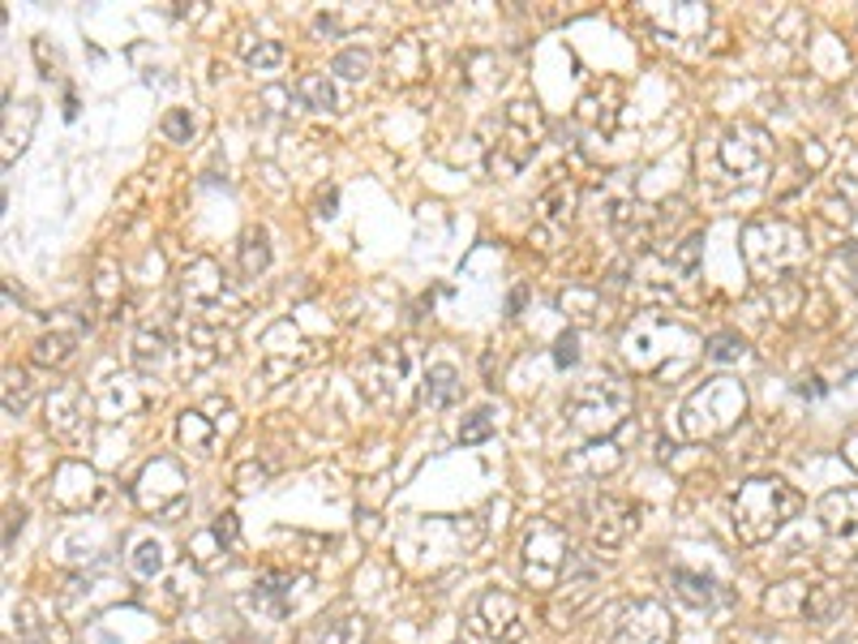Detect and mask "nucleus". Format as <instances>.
Listing matches in <instances>:
<instances>
[{"instance_id": "12", "label": "nucleus", "mask_w": 858, "mask_h": 644, "mask_svg": "<svg viewBox=\"0 0 858 644\" xmlns=\"http://www.w3.org/2000/svg\"><path fill=\"white\" fill-rule=\"evenodd\" d=\"M313 357H318V344L305 335V319H301V314L279 319L271 331L262 335V374H267L271 383H283L288 374H297V369L310 365Z\"/></svg>"}, {"instance_id": "43", "label": "nucleus", "mask_w": 858, "mask_h": 644, "mask_svg": "<svg viewBox=\"0 0 858 644\" xmlns=\"http://www.w3.org/2000/svg\"><path fill=\"white\" fill-rule=\"evenodd\" d=\"M524 297H528V288H524V283H519V288H511V297H507V314H511V319L524 310Z\"/></svg>"}, {"instance_id": "9", "label": "nucleus", "mask_w": 858, "mask_h": 644, "mask_svg": "<svg viewBox=\"0 0 858 644\" xmlns=\"http://www.w3.org/2000/svg\"><path fill=\"white\" fill-rule=\"evenodd\" d=\"M181 305H185V319H202V322H215L228 314V319H240L236 310V297H233V283L224 276V267L206 254H197L185 262L181 271Z\"/></svg>"}, {"instance_id": "11", "label": "nucleus", "mask_w": 858, "mask_h": 644, "mask_svg": "<svg viewBox=\"0 0 858 644\" xmlns=\"http://www.w3.org/2000/svg\"><path fill=\"white\" fill-rule=\"evenodd\" d=\"M133 498L147 516H159V520H172L190 507V473L176 455H155L142 477L133 485Z\"/></svg>"}, {"instance_id": "15", "label": "nucleus", "mask_w": 858, "mask_h": 644, "mask_svg": "<svg viewBox=\"0 0 858 644\" xmlns=\"http://www.w3.org/2000/svg\"><path fill=\"white\" fill-rule=\"evenodd\" d=\"M224 344H228V335H224L215 322L181 319L176 322V374H181V378L206 374L211 365L228 353Z\"/></svg>"}, {"instance_id": "29", "label": "nucleus", "mask_w": 858, "mask_h": 644, "mask_svg": "<svg viewBox=\"0 0 858 644\" xmlns=\"http://www.w3.org/2000/svg\"><path fill=\"white\" fill-rule=\"evenodd\" d=\"M669 589H674V598L687 605H696V610H708V605L717 602V580L712 576H700V571H687V567H674L669 571Z\"/></svg>"}, {"instance_id": "40", "label": "nucleus", "mask_w": 858, "mask_h": 644, "mask_svg": "<svg viewBox=\"0 0 858 644\" xmlns=\"http://www.w3.org/2000/svg\"><path fill=\"white\" fill-rule=\"evenodd\" d=\"M90 292H95V301H99V305H117V301H120V271L112 267V262H108V258L99 262Z\"/></svg>"}, {"instance_id": "46", "label": "nucleus", "mask_w": 858, "mask_h": 644, "mask_svg": "<svg viewBox=\"0 0 858 644\" xmlns=\"http://www.w3.org/2000/svg\"><path fill=\"white\" fill-rule=\"evenodd\" d=\"M798 396H812V400H816V396H824L819 378H803V383H798Z\"/></svg>"}, {"instance_id": "2", "label": "nucleus", "mask_w": 858, "mask_h": 644, "mask_svg": "<svg viewBox=\"0 0 858 644\" xmlns=\"http://www.w3.org/2000/svg\"><path fill=\"white\" fill-rule=\"evenodd\" d=\"M631 408H635L631 383L619 378L614 369H597L567 391L562 417H567V430L580 439H614L626 426Z\"/></svg>"}, {"instance_id": "26", "label": "nucleus", "mask_w": 858, "mask_h": 644, "mask_svg": "<svg viewBox=\"0 0 858 644\" xmlns=\"http://www.w3.org/2000/svg\"><path fill=\"white\" fill-rule=\"evenodd\" d=\"M365 636H369L365 614H348V619H318L301 636V644H365Z\"/></svg>"}, {"instance_id": "38", "label": "nucleus", "mask_w": 858, "mask_h": 644, "mask_svg": "<svg viewBox=\"0 0 858 644\" xmlns=\"http://www.w3.org/2000/svg\"><path fill=\"white\" fill-rule=\"evenodd\" d=\"M129 567H133V576L155 580L159 571H163V546H159L155 537H142V541L133 546V555H129Z\"/></svg>"}, {"instance_id": "27", "label": "nucleus", "mask_w": 858, "mask_h": 644, "mask_svg": "<svg viewBox=\"0 0 858 644\" xmlns=\"http://www.w3.org/2000/svg\"><path fill=\"white\" fill-rule=\"evenodd\" d=\"M460 400V369L451 362H438L426 369V383H421V404L426 408H451Z\"/></svg>"}, {"instance_id": "7", "label": "nucleus", "mask_w": 858, "mask_h": 644, "mask_svg": "<svg viewBox=\"0 0 858 644\" xmlns=\"http://www.w3.org/2000/svg\"><path fill=\"white\" fill-rule=\"evenodd\" d=\"M537 147H541V112H537V104L515 99L507 112H503L498 138H494V147H490V155H485L490 176L507 181L515 172H524L528 160L537 155Z\"/></svg>"}, {"instance_id": "17", "label": "nucleus", "mask_w": 858, "mask_h": 644, "mask_svg": "<svg viewBox=\"0 0 858 644\" xmlns=\"http://www.w3.org/2000/svg\"><path fill=\"white\" fill-rule=\"evenodd\" d=\"M236 537H240L236 512H219L206 528H197L194 537H190V564L197 571H219V567L233 559Z\"/></svg>"}, {"instance_id": "32", "label": "nucleus", "mask_w": 858, "mask_h": 644, "mask_svg": "<svg viewBox=\"0 0 858 644\" xmlns=\"http://www.w3.org/2000/svg\"><path fill=\"white\" fill-rule=\"evenodd\" d=\"M297 95H301V104L313 108V112H335L340 108V90H335V82L326 78V74H305V78L297 82Z\"/></svg>"}, {"instance_id": "44", "label": "nucleus", "mask_w": 858, "mask_h": 644, "mask_svg": "<svg viewBox=\"0 0 858 644\" xmlns=\"http://www.w3.org/2000/svg\"><path fill=\"white\" fill-rule=\"evenodd\" d=\"M841 262H846V271H850V280L858 283V245H846V254H841Z\"/></svg>"}, {"instance_id": "23", "label": "nucleus", "mask_w": 858, "mask_h": 644, "mask_svg": "<svg viewBox=\"0 0 858 644\" xmlns=\"http://www.w3.org/2000/svg\"><path fill=\"white\" fill-rule=\"evenodd\" d=\"M576 206H580V190H576L571 181H554L546 194L537 198V206H533V215H537V237L546 242V237L567 233L571 219H576Z\"/></svg>"}, {"instance_id": "42", "label": "nucleus", "mask_w": 858, "mask_h": 644, "mask_svg": "<svg viewBox=\"0 0 858 644\" xmlns=\"http://www.w3.org/2000/svg\"><path fill=\"white\" fill-rule=\"evenodd\" d=\"M554 362L562 365V369L580 362V331H562V335H558V344H554Z\"/></svg>"}, {"instance_id": "41", "label": "nucleus", "mask_w": 858, "mask_h": 644, "mask_svg": "<svg viewBox=\"0 0 858 644\" xmlns=\"http://www.w3.org/2000/svg\"><path fill=\"white\" fill-rule=\"evenodd\" d=\"M163 138L168 142H190L194 138V117H190V108H172V112H163Z\"/></svg>"}, {"instance_id": "25", "label": "nucleus", "mask_w": 858, "mask_h": 644, "mask_svg": "<svg viewBox=\"0 0 858 644\" xmlns=\"http://www.w3.org/2000/svg\"><path fill=\"white\" fill-rule=\"evenodd\" d=\"M292 589H297V576H292V571H283V567H271V571H262V576H258V584H254V598H249V602L258 605L262 614H271V619H283V614L292 610Z\"/></svg>"}, {"instance_id": "37", "label": "nucleus", "mask_w": 858, "mask_h": 644, "mask_svg": "<svg viewBox=\"0 0 858 644\" xmlns=\"http://www.w3.org/2000/svg\"><path fill=\"white\" fill-rule=\"evenodd\" d=\"M369 69H374V56H369L365 47H344V52H335V61H331V74H340V78H348V82L369 78Z\"/></svg>"}, {"instance_id": "20", "label": "nucleus", "mask_w": 858, "mask_h": 644, "mask_svg": "<svg viewBox=\"0 0 858 644\" xmlns=\"http://www.w3.org/2000/svg\"><path fill=\"white\" fill-rule=\"evenodd\" d=\"M47 426L65 443H82L86 430H90V396L82 387H56L47 396Z\"/></svg>"}, {"instance_id": "30", "label": "nucleus", "mask_w": 858, "mask_h": 644, "mask_svg": "<svg viewBox=\"0 0 858 644\" xmlns=\"http://www.w3.org/2000/svg\"><path fill=\"white\" fill-rule=\"evenodd\" d=\"M267 267H271V233H267L262 224H254V228H245V237H240V271H245L249 280H258Z\"/></svg>"}, {"instance_id": "34", "label": "nucleus", "mask_w": 858, "mask_h": 644, "mask_svg": "<svg viewBox=\"0 0 858 644\" xmlns=\"http://www.w3.org/2000/svg\"><path fill=\"white\" fill-rule=\"evenodd\" d=\"M78 331H47L35 340V362L40 365H65L78 353Z\"/></svg>"}, {"instance_id": "10", "label": "nucleus", "mask_w": 858, "mask_h": 644, "mask_svg": "<svg viewBox=\"0 0 858 644\" xmlns=\"http://www.w3.org/2000/svg\"><path fill=\"white\" fill-rule=\"evenodd\" d=\"M464 627L485 644H519L528 636L524 605H519V598L507 593V589H481V593L469 602Z\"/></svg>"}, {"instance_id": "28", "label": "nucleus", "mask_w": 858, "mask_h": 644, "mask_svg": "<svg viewBox=\"0 0 858 644\" xmlns=\"http://www.w3.org/2000/svg\"><path fill=\"white\" fill-rule=\"evenodd\" d=\"M176 439H181L185 451H194V455H211L215 451V421L202 408H185L176 417Z\"/></svg>"}, {"instance_id": "14", "label": "nucleus", "mask_w": 858, "mask_h": 644, "mask_svg": "<svg viewBox=\"0 0 858 644\" xmlns=\"http://www.w3.org/2000/svg\"><path fill=\"white\" fill-rule=\"evenodd\" d=\"M408 365H412V348L408 344H378L369 348V357L356 365V378H361V391L374 404H395L404 396V383H408Z\"/></svg>"}, {"instance_id": "45", "label": "nucleus", "mask_w": 858, "mask_h": 644, "mask_svg": "<svg viewBox=\"0 0 858 644\" xmlns=\"http://www.w3.org/2000/svg\"><path fill=\"white\" fill-rule=\"evenodd\" d=\"M841 455H846V464H850V469H858V430H855V434H850V439H846V447H841Z\"/></svg>"}, {"instance_id": "36", "label": "nucleus", "mask_w": 858, "mask_h": 644, "mask_svg": "<svg viewBox=\"0 0 858 644\" xmlns=\"http://www.w3.org/2000/svg\"><path fill=\"white\" fill-rule=\"evenodd\" d=\"M31 400V374L18 369V365H4V412L18 417Z\"/></svg>"}, {"instance_id": "3", "label": "nucleus", "mask_w": 858, "mask_h": 644, "mask_svg": "<svg viewBox=\"0 0 858 644\" xmlns=\"http://www.w3.org/2000/svg\"><path fill=\"white\" fill-rule=\"evenodd\" d=\"M798 512H803V494L794 485H785L781 477H751L739 485L730 503V528L742 546H760L777 537Z\"/></svg>"}, {"instance_id": "33", "label": "nucleus", "mask_w": 858, "mask_h": 644, "mask_svg": "<svg viewBox=\"0 0 858 644\" xmlns=\"http://www.w3.org/2000/svg\"><path fill=\"white\" fill-rule=\"evenodd\" d=\"M558 305L571 314V319L580 322H601V310H605V301H601V292L597 288H588V283H576V288H567L562 297H558Z\"/></svg>"}, {"instance_id": "39", "label": "nucleus", "mask_w": 858, "mask_h": 644, "mask_svg": "<svg viewBox=\"0 0 858 644\" xmlns=\"http://www.w3.org/2000/svg\"><path fill=\"white\" fill-rule=\"evenodd\" d=\"M485 439H494V408H476L464 417V426H460V443L464 447H476L485 443Z\"/></svg>"}, {"instance_id": "19", "label": "nucleus", "mask_w": 858, "mask_h": 644, "mask_svg": "<svg viewBox=\"0 0 858 644\" xmlns=\"http://www.w3.org/2000/svg\"><path fill=\"white\" fill-rule=\"evenodd\" d=\"M52 498L65 512H82V507H95L104 498V485L95 477V469H86L82 460H61L52 473Z\"/></svg>"}, {"instance_id": "22", "label": "nucleus", "mask_w": 858, "mask_h": 644, "mask_svg": "<svg viewBox=\"0 0 858 644\" xmlns=\"http://www.w3.org/2000/svg\"><path fill=\"white\" fill-rule=\"evenodd\" d=\"M168 357H176V331L168 319H147L133 335V365L155 378L159 369L168 365Z\"/></svg>"}, {"instance_id": "8", "label": "nucleus", "mask_w": 858, "mask_h": 644, "mask_svg": "<svg viewBox=\"0 0 858 644\" xmlns=\"http://www.w3.org/2000/svg\"><path fill=\"white\" fill-rule=\"evenodd\" d=\"M712 163H717V172H721L726 181L751 185V181H760V176L769 172V163H773V138H769L760 125H747V121L726 125V129L717 133V142H712Z\"/></svg>"}, {"instance_id": "1", "label": "nucleus", "mask_w": 858, "mask_h": 644, "mask_svg": "<svg viewBox=\"0 0 858 644\" xmlns=\"http://www.w3.org/2000/svg\"><path fill=\"white\" fill-rule=\"evenodd\" d=\"M619 348H623L626 362L635 365V374L669 378V374H678V369L696 362V353H704V340L696 335V326L669 319L662 310H640L623 326Z\"/></svg>"}, {"instance_id": "18", "label": "nucleus", "mask_w": 858, "mask_h": 644, "mask_svg": "<svg viewBox=\"0 0 858 644\" xmlns=\"http://www.w3.org/2000/svg\"><path fill=\"white\" fill-rule=\"evenodd\" d=\"M614 644H674V619L662 602H635L623 610Z\"/></svg>"}, {"instance_id": "16", "label": "nucleus", "mask_w": 858, "mask_h": 644, "mask_svg": "<svg viewBox=\"0 0 858 644\" xmlns=\"http://www.w3.org/2000/svg\"><path fill=\"white\" fill-rule=\"evenodd\" d=\"M819 528L841 559H858V485L828 490L816 507Z\"/></svg>"}, {"instance_id": "21", "label": "nucleus", "mask_w": 858, "mask_h": 644, "mask_svg": "<svg viewBox=\"0 0 858 644\" xmlns=\"http://www.w3.org/2000/svg\"><path fill=\"white\" fill-rule=\"evenodd\" d=\"M648 18H653V26H657V35H662V40H700L704 31H708V22H712L708 4H700V0H669V4H653V9H648Z\"/></svg>"}, {"instance_id": "24", "label": "nucleus", "mask_w": 858, "mask_h": 644, "mask_svg": "<svg viewBox=\"0 0 858 644\" xmlns=\"http://www.w3.org/2000/svg\"><path fill=\"white\" fill-rule=\"evenodd\" d=\"M580 121H584L592 133L610 138V133L623 125V86H619V82L592 86L584 99H580Z\"/></svg>"}, {"instance_id": "13", "label": "nucleus", "mask_w": 858, "mask_h": 644, "mask_svg": "<svg viewBox=\"0 0 858 644\" xmlns=\"http://www.w3.org/2000/svg\"><path fill=\"white\" fill-rule=\"evenodd\" d=\"M580 516H584V528L592 537V546H623L626 537L640 528V516L644 507L631 503L623 494H610V490H597L580 503Z\"/></svg>"}, {"instance_id": "31", "label": "nucleus", "mask_w": 858, "mask_h": 644, "mask_svg": "<svg viewBox=\"0 0 858 644\" xmlns=\"http://www.w3.org/2000/svg\"><path fill=\"white\" fill-rule=\"evenodd\" d=\"M240 56H245V65L254 69V74H262V78H271L279 74V65H283V43L279 40H245L240 43Z\"/></svg>"}, {"instance_id": "6", "label": "nucleus", "mask_w": 858, "mask_h": 644, "mask_svg": "<svg viewBox=\"0 0 858 644\" xmlns=\"http://www.w3.org/2000/svg\"><path fill=\"white\" fill-rule=\"evenodd\" d=\"M580 559V546L571 541V533L558 520H533L524 541H519V576L528 589H541V593H554L571 567Z\"/></svg>"}, {"instance_id": "5", "label": "nucleus", "mask_w": 858, "mask_h": 644, "mask_svg": "<svg viewBox=\"0 0 858 644\" xmlns=\"http://www.w3.org/2000/svg\"><path fill=\"white\" fill-rule=\"evenodd\" d=\"M742 412H747V387L739 378H726V374L721 378H704L700 387L683 400V408H678V430L691 443H708V439L730 434L742 421Z\"/></svg>"}, {"instance_id": "4", "label": "nucleus", "mask_w": 858, "mask_h": 644, "mask_svg": "<svg viewBox=\"0 0 858 644\" xmlns=\"http://www.w3.org/2000/svg\"><path fill=\"white\" fill-rule=\"evenodd\" d=\"M742 258L760 283H785L807 267V233L790 219H751L742 228Z\"/></svg>"}, {"instance_id": "35", "label": "nucleus", "mask_w": 858, "mask_h": 644, "mask_svg": "<svg viewBox=\"0 0 858 644\" xmlns=\"http://www.w3.org/2000/svg\"><path fill=\"white\" fill-rule=\"evenodd\" d=\"M742 353H747V344H742L739 331H712V335L704 340V357L717 365L742 362Z\"/></svg>"}]
</instances>
